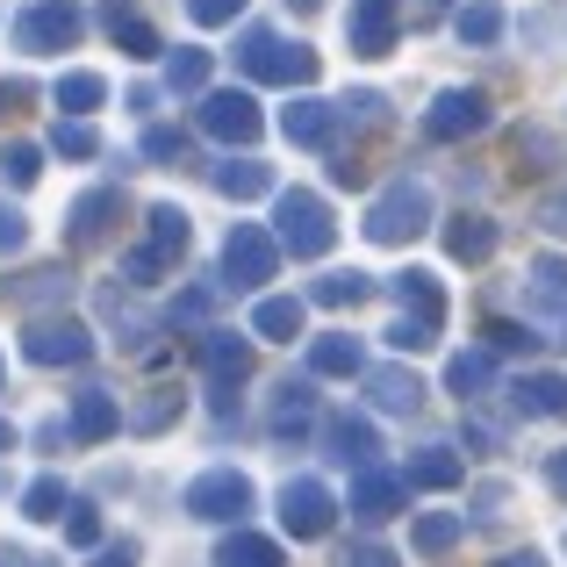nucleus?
Here are the masks:
<instances>
[{"mask_svg":"<svg viewBox=\"0 0 567 567\" xmlns=\"http://www.w3.org/2000/svg\"><path fill=\"white\" fill-rule=\"evenodd\" d=\"M72 37H80V8H72V0H37V8L14 22V43H22V51H72Z\"/></svg>","mask_w":567,"mask_h":567,"instance_id":"1","label":"nucleus"},{"mask_svg":"<svg viewBox=\"0 0 567 567\" xmlns=\"http://www.w3.org/2000/svg\"><path fill=\"white\" fill-rule=\"evenodd\" d=\"M482 123H488V101L482 94H445L439 115H431L424 130H431V137H460V130H482Z\"/></svg>","mask_w":567,"mask_h":567,"instance_id":"7","label":"nucleus"},{"mask_svg":"<svg viewBox=\"0 0 567 567\" xmlns=\"http://www.w3.org/2000/svg\"><path fill=\"white\" fill-rule=\"evenodd\" d=\"M230 274H245L237 288H259V280L274 274V245H266L259 230H230Z\"/></svg>","mask_w":567,"mask_h":567,"instance_id":"6","label":"nucleus"},{"mask_svg":"<svg viewBox=\"0 0 567 567\" xmlns=\"http://www.w3.org/2000/svg\"><path fill=\"white\" fill-rule=\"evenodd\" d=\"M395 29H402V0H352L346 37H352L360 58H388L395 51Z\"/></svg>","mask_w":567,"mask_h":567,"instance_id":"2","label":"nucleus"},{"mask_svg":"<svg viewBox=\"0 0 567 567\" xmlns=\"http://www.w3.org/2000/svg\"><path fill=\"white\" fill-rule=\"evenodd\" d=\"M259 331H266V338L302 331V309H295V302H266V309H259Z\"/></svg>","mask_w":567,"mask_h":567,"instance_id":"13","label":"nucleus"},{"mask_svg":"<svg viewBox=\"0 0 567 567\" xmlns=\"http://www.w3.org/2000/svg\"><path fill=\"white\" fill-rule=\"evenodd\" d=\"M202 72H208V58H202V51L173 58V86H202Z\"/></svg>","mask_w":567,"mask_h":567,"instance_id":"17","label":"nucleus"},{"mask_svg":"<svg viewBox=\"0 0 567 567\" xmlns=\"http://www.w3.org/2000/svg\"><path fill=\"white\" fill-rule=\"evenodd\" d=\"M0 245H8V251L22 245V216H14V208H0Z\"/></svg>","mask_w":567,"mask_h":567,"instance_id":"18","label":"nucleus"},{"mask_svg":"<svg viewBox=\"0 0 567 567\" xmlns=\"http://www.w3.org/2000/svg\"><path fill=\"white\" fill-rule=\"evenodd\" d=\"M101 94H109V86L94 80V72H72V80H58V101H72V109H101Z\"/></svg>","mask_w":567,"mask_h":567,"instance_id":"10","label":"nucleus"},{"mask_svg":"<svg viewBox=\"0 0 567 567\" xmlns=\"http://www.w3.org/2000/svg\"><path fill=\"white\" fill-rule=\"evenodd\" d=\"M288 8H302V14H309V8H323V0H288Z\"/></svg>","mask_w":567,"mask_h":567,"instance_id":"19","label":"nucleus"},{"mask_svg":"<svg viewBox=\"0 0 567 567\" xmlns=\"http://www.w3.org/2000/svg\"><path fill=\"white\" fill-rule=\"evenodd\" d=\"M245 72H259V80H309V72H317V58L302 51V43H280L274 29H251L245 37Z\"/></svg>","mask_w":567,"mask_h":567,"instance_id":"3","label":"nucleus"},{"mask_svg":"<svg viewBox=\"0 0 567 567\" xmlns=\"http://www.w3.org/2000/svg\"><path fill=\"white\" fill-rule=\"evenodd\" d=\"M496 29H503V8H488V0H474V8L460 14V37H467V43H488Z\"/></svg>","mask_w":567,"mask_h":567,"instance_id":"12","label":"nucleus"},{"mask_svg":"<svg viewBox=\"0 0 567 567\" xmlns=\"http://www.w3.org/2000/svg\"><path fill=\"white\" fill-rule=\"evenodd\" d=\"M80 352H86L80 323H37L29 331V360H80Z\"/></svg>","mask_w":567,"mask_h":567,"instance_id":"8","label":"nucleus"},{"mask_svg":"<svg viewBox=\"0 0 567 567\" xmlns=\"http://www.w3.org/2000/svg\"><path fill=\"white\" fill-rule=\"evenodd\" d=\"M488 245H496V230H488L482 216H460V230H453V251H460V259H482Z\"/></svg>","mask_w":567,"mask_h":567,"instance_id":"11","label":"nucleus"},{"mask_svg":"<svg viewBox=\"0 0 567 567\" xmlns=\"http://www.w3.org/2000/svg\"><path fill=\"white\" fill-rule=\"evenodd\" d=\"M216 181H223V194H259V187H266V173H259V166L245 158V166H223Z\"/></svg>","mask_w":567,"mask_h":567,"instance_id":"15","label":"nucleus"},{"mask_svg":"<svg viewBox=\"0 0 567 567\" xmlns=\"http://www.w3.org/2000/svg\"><path fill=\"white\" fill-rule=\"evenodd\" d=\"M237 8H245V0H187V14H194V22H230Z\"/></svg>","mask_w":567,"mask_h":567,"instance_id":"16","label":"nucleus"},{"mask_svg":"<svg viewBox=\"0 0 567 567\" xmlns=\"http://www.w3.org/2000/svg\"><path fill=\"white\" fill-rule=\"evenodd\" d=\"M280 223H288V245L302 251V259L331 245V216H323V202H309V194H288V202H280Z\"/></svg>","mask_w":567,"mask_h":567,"instance_id":"4","label":"nucleus"},{"mask_svg":"<svg viewBox=\"0 0 567 567\" xmlns=\"http://www.w3.org/2000/svg\"><path fill=\"white\" fill-rule=\"evenodd\" d=\"M0 181L29 187V181H37V152H29V144H14V152H0Z\"/></svg>","mask_w":567,"mask_h":567,"instance_id":"14","label":"nucleus"},{"mask_svg":"<svg viewBox=\"0 0 567 567\" xmlns=\"http://www.w3.org/2000/svg\"><path fill=\"white\" fill-rule=\"evenodd\" d=\"M208 130H223V137H251V130H259V115H251V101L245 94H216L208 101Z\"/></svg>","mask_w":567,"mask_h":567,"instance_id":"9","label":"nucleus"},{"mask_svg":"<svg viewBox=\"0 0 567 567\" xmlns=\"http://www.w3.org/2000/svg\"><path fill=\"white\" fill-rule=\"evenodd\" d=\"M367 230L388 237V245H395V237H410V230H424V194H416V187H395V194L374 208V223H367Z\"/></svg>","mask_w":567,"mask_h":567,"instance_id":"5","label":"nucleus"}]
</instances>
